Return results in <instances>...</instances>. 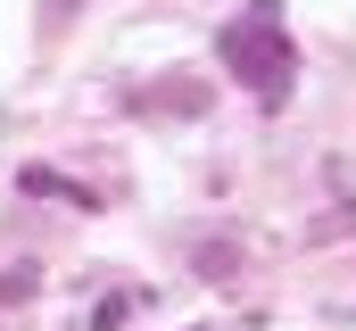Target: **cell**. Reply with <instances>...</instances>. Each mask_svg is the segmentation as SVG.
I'll use <instances>...</instances> for the list:
<instances>
[{
    "instance_id": "cell-1",
    "label": "cell",
    "mask_w": 356,
    "mask_h": 331,
    "mask_svg": "<svg viewBox=\"0 0 356 331\" xmlns=\"http://www.w3.org/2000/svg\"><path fill=\"white\" fill-rule=\"evenodd\" d=\"M224 75L241 83L249 99H266V108L290 99V83H298V50H290V33H282V0H249V17L224 25Z\"/></svg>"
},
{
    "instance_id": "cell-2",
    "label": "cell",
    "mask_w": 356,
    "mask_h": 331,
    "mask_svg": "<svg viewBox=\"0 0 356 331\" xmlns=\"http://www.w3.org/2000/svg\"><path fill=\"white\" fill-rule=\"evenodd\" d=\"M133 108H149V116H207V108H216V83L207 75H158Z\"/></svg>"
},
{
    "instance_id": "cell-3",
    "label": "cell",
    "mask_w": 356,
    "mask_h": 331,
    "mask_svg": "<svg viewBox=\"0 0 356 331\" xmlns=\"http://www.w3.org/2000/svg\"><path fill=\"white\" fill-rule=\"evenodd\" d=\"M17 191L58 199V207H99V191H91V182H75V174H50V166H25V174H17Z\"/></svg>"
},
{
    "instance_id": "cell-4",
    "label": "cell",
    "mask_w": 356,
    "mask_h": 331,
    "mask_svg": "<svg viewBox=\"0 0 356 331\" xmlns=\"http://www.w3.org/2000/svg\"><path fill=\"white\" fill-rule=\"evenodd\" d=\"M191 273H199V282H241L249 257H241V241H199L191 248Z\"/></svg>"
},
{
    "instance_id": "cell-5",
    "label": "cell",
    "mask_w": 356,
    "mask_h": 331,
    "mask_svg": "<svg viewBox=\"0 0 356 331\" xmlns=\"http://www.w3.org/2000/svg\"><path fill=\"white\" fill-rule=\"evenodd\" d=\"M33 290H42V265H8L0 273V307H25Z\"/></svg>"
},
{
    "instance_id": "cell-6",
    "label": "cell",
    "mask_w": 356,
    "mask_h": 331,
    "mask_svg": "<svg viewBox=\"0 0 356 331\" xmlns=\"http://www.w3.org/2000/svg\"><path fill=\"white\" fill-rule=\"evenodd\" d=\"M133 307H141V298H133V290H116V298H99V307H91V323H83V331H116Z\"/></svg>"
},
{
    "instance_id": "cell-7",
    "label": "cell",
    "mask_w": 356,
    "mask_h": 331,
    "mask_svg": "<svg viewBox=\"0 0 356 331\" xmlns=\"http://www.w3.org/2000/svg\"><path fill=\"white\" fill-rule=\"evenodd\" d=\"M340 232H356V207H332V216L307 224V241H340Z\"/></svg>"
}]
</instances>
